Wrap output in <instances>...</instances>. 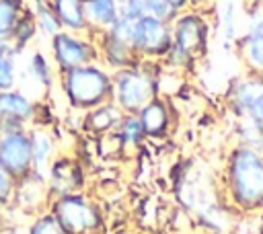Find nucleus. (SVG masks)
<instances>
[{"label":"nucleus","mask_w":263,"mask_h":234,"mask_svg":"<svg viewBox=\"0 0 263 234\" xmlns=\"http://www.w3.org/2000/svg\"><path fill=\"white\" fill-rule=\"evenodd\" d=\"M218 195L238 213L263 211V154L255 146L232 142L222 158Z\"/></svg>","instance_id":"f257e3e1"},{"label":"nucleus","mask_w":263,"mask_h":234,"mask_svg":"<svg viewBox=\"0 0 263 234\" xmlns=\"http://www.w3.org/2000/svg\"><path fill=\"white\" fill-rule=\"evenodd\" d=\"M58 90L70 111H88L111 101V70L101 62H90L58 74Z\"/></svg>","instance_id":"f03ea898"},{"label":"nucleus","mask_w":263,"mask_h":234,"mask_svg":"<svg viewBox=\"0 0 263 234\" xmlns=\"http://www.w3.org/2000/svg\"><path fill=\"white\" fill-rule=\"evenodd\" d=\"M162 64L138 60L132 66L111 72V101L123 113H138L148 101L158 96V74Z\"/></svg>","instance_id":"7ed1b4c3"},{"label":"nucleus","mask_w":263,"mask_h":234,"mask_svg":"<svg viewBox=\"0 0 263 234\" xmlns=\"http://www.w3.org/2000/svg\"><path fill=\"white\" fill-rule=\"evenodd\" d=\"M47 209L53 211L70 234H103L107 228L103 205L88 189L55 195Z\"/></svg>","instance_id":"20e7f679"},{"label":"nucleus","mask_w":263,"mask_h":234,"mask_svg":"<svg viewBox=\"0 0 263 234\" xmlns=\"http://www.w3.org/2000/svg\"><path fill=\"white\" fill-rule=\"evenodd\" d=\"M214 31V16L201 10L187 8L171 21L173 45L189 53L195 62H201L210 51Z\"/></svg>","instance_id":"39448f33"},{"label":"nucleus","mask_w":263,"mask_h":234,"mask_svg":"<svg viewBox=\"0 0 263 234\" xmlns=\"http://www.w3.org/2000/svg\"><path fill=\"white\" fill-rule=\"evenodd\" d=\"M47 53L58 74L90 62H99V51L92 33H74L62 29L47 39Z\"/></svg>","instance_id":"423d86ee"},{"label":"nucleus","mask_w":263,"mask_h":234,"mask_svg":"<svg viewBox=\"0 0 263 234\" xmlns=\"http://www.w3.org/2000/svg\"><path fill=\"white\" fill-rule=\"evenodd\" d=\"M58 86V72L47 51L35 47L21 57L18 70V88L25 90L31 99L43 101L49 99Z\"/></svg>","instance_id":"0eeeda50"},{"label":"nucleus","mask_w":263,"mask_h":234,"mask_svg":"<svg viewBox=\"0 0 263 234\" xmlns=\"http://www.w3.org/2000/svg\"><path fill=\"white\" fill-rule=\"evenodd\" d=\"M129 45L140 60L148 62H162L168 47L173 45L171 37V23L144 14L134 21Z\"/></svg>","instance_id":"6e6552de"},{"label":"nucleus","mask_w":263,"mask_h":234,"mask_svg":"<svg viewBox=\"0 0 263 234\" xmlns=\"http://www.w3.org/2000/svg\"><path fill=\"white\" fill-rule=\"evenodd\" d=\"M51 197L88 189V168L74 152H58L45 170Z\"/></svg>","instance_id":"1a4fd4ad"},{"label":"nucleus","mask_w":263,"mask_h":234,"mask_svg":"<svg viewBox=\"0 0 263 234\" xmlns=\"http://www.w3.org/2000/svg\"><path fill=\"white\" fill-rule=\"evenodd\" d=\"M49 203H51V193L45 181V172L29 170L27 174L14 181V193L8 209H16L23 216L33 218L39 211H45Z\"/></svg>","instance_id":"9d476101"},{"label":"nucleus","mask_w":263,"mask_h":234,"mask_svg":"<svg viewBox=\"0 0 263 234\" xmlns=\"http://www.w3.org/2000/svg\"><path fill=\"white\" fill-rule=\"evenodd\" d=\"M138 119L142 123V129L146 133L148 142L160 144L166 142L177 127V107L173 99H166L162 94L148 101L138 113Z\"/></svg>","instance_id":"9b49d317"},{"label":"nucleus","mask_w":263,"mask_h":234,"mask_svg":"<svg viewBox=\"0 0 263 234\" xmlns=\"http://www.w3.org/2000/svg\"><path fill=\"white\" fill-rule=\"evenodd\" d=\"M0 166L12 179H18L33 170L29 127L0 131Z\"/></svg>","instance_id":"f8f14e48"},{"label":"nucleus","mask_w":263,"mask_h":234,"mask_svg":"<svg viewBox=\"0 0 263 234\" xmlns=\"http://www.w3.org/2000/svg\"><path fill=\"white\" fill-rule=\"evenodd\" d=\"M35 103L37 101L18 86L0 90V131L31 127L35 119Z\"/></svg>","instance_id":"ddd939ff"},{"label":"nucleus","mask_w":263,"mask_h":234,"mask_svg":"<svg viewBox=\"0 0 263 234\" xmlns=\"http://www.w3.org/2000/svg\"><path fill=\"white\" fill-rule=\"evenodd\" d=\"M263 90V74L242 72L228 80L224 90V107L232 119H242L253 99Z\"/></svg>","instance_id":"4468645a"},{"label":"nucleus","mask_w":263,"mask_h":234,"mask_svg":"<svg viewBox=\"0 0 263 234\" xmlns=\"http://www.w3.org/2000/svg\"><path fill=\"white\" fill-rule=\"evenodd\" d=\"M95 43H97V51H99V62L115 72V70H121L125 66H132L136 64L140 57L134 53L132 45L117 39L111 31H101V33H95Z\"/></svg>","instance_id":"2eb2a0df"},{"label":"nucleus","mask_w":263,"mask_h":234,"mask_svg":"<svg viewBox=\"0 0 263 234\" xmlns=\"http://www.w3.org/2000/svg\"><path fill=\"white\" fill-rule=\"evenodd\" d=\"M121 115H123V111L113 101H107V103L97 105V107H92L88 111H82L80 133L90 138V140L109 135V133L115 131Z\"/></svg>","instance_id":"dca6fc26"},{"label":"nucleus","mask_w":263,"mask_h":234,"mask_svg":"<svg viewBox=\"0 0 263 234\" xmlns=\"http://www.w3.org/2000/svg\"><path fill=\"white\" fill-rule=\"evenodd\" d=\"M232 51H236L242 68L253 74H263V33L245 31L234 39Z\"/></svg>","instance_id":"f3484780"},{"label":"nucleus","mask_w":263,"mask_h":234,"mask_svg":"<svg viewBox=\"0 0 263 234\" xmlns=\"http://www.w3.org/2000/svg\"><path fill=\"white\" fill-rule=\"evenodd\" d=\"M29 140H31V162H33V170L45 172L47 166L51 164V160L60 152V148L55 144V138H53L51 129L39 127V125H31L29 127Z\"/></svg>","instance_id":"a211bd4d"},{"label":"nucleus","mask_w":263,"mask_h":234,"mask_svg":"<svg viewBox=\"0 0 263 234\" xmlns=\"http://www.w3.org/2000/svg\"><path fill=\"white\" fill-rule=\"evenodd\" d=\"M84 14L90 33L107 31L119 16H121V4L117 0H84Z\"/></svg>","instance_id":"6ab92c4d"},{"label":"nucleus","mask_w":263,"mask_h":234,"mask_svg":"<svg viewBox=\"0 0 263 234\" xmlns=\"http://www.w3.org/2000/svg\"><path fill=\"white\" fill-rule=\"evenodd\" d=\"M113 135L117 138L123 154L140 152L148 144L146 133L142 129V123H140L136 113H123L119 123H117V127H115V131H113Z\"/></svg>","instance_id":"aec40b11"},{"label":"nucleus","mask_w":263,"mask_h":234,"mask_svg":"<svg viewBox=\"0 0 263 234\" xmlns=\"http://www.w3.org/2000/svg\"><path fill=\"white\" fill-rule=\"evenodd\" d=\"M49 4L62 23V29L74 33H90L84 14V0H49Z\"/></svg>","instance_id":"412c9836"},{"label":"nucleus","mask_w":263,"mask_h":234,"mask_svg":"<svg viewBox=\"0 0 263 234\" xmlns=\"http://www.w3.org/2000/svg\"><path fill=\"white\" fill-rule=\"evenodd\" d=\"M214 21H218L220 33H222V45L226 51H232L234 39L238 33V8L236 0H218L214 10Z\"/></svg>","instance_id":"4be33fe9"},{"label":"nucleus","mask_w":263,"mask_h":234,"mask_svg":"<svg viewBox=\"0 0 263 234\" xmlns=\"http://www.w3.org/2000/svg\"><path fill=\"white\" fill-rule=\"evenodd\" d=\"M37 39H39V29H37L35 16H33V12H31V8L27 4V8L23 10V14L18 16V21H16V25H14L8 41L14 47V51L23 57Z\"/></svg>","instance_id":"5701e85b"},{"label":"nucleus","mask_w":263,"mask_h":234,"mask_svg":"<svg viewBox=\"0 0 263 234\" xmlns=\"http://www.w3.org/2000/svg\"><path fill=\"white\" fill-rule=\"evenodd\" d=\"M21 55L14 51L8 39H0V90L18 86Z\"/></svg>","instance_id":"b1692460"},{"label":"nucleus","mask_w":263,"mask_h":234,"mask_svg":"<svg viewBox=\"0 0 263 234\" xmlns=\"http://www.w3.org/2000/svg\"><path fill=\"white\" fill-rule=\"evenodd\" d=\"M29 8L35 16L37 29H39V37L49 39L53 37L58 31H62V23L58 18V14L53 12L49 0H29Z\"/></svg>","instance_id":"393cba45"},{"label":"nucleus","mask_w":263,"mask_h":234,"mask_svg":"<svg viewBox=\"0 0 263 234\" xmlns=\"http://www.w3.org/2000/svg\"><path fill=\"white\" fill-rule=\"evenodd\" d=\"M29 0H0V39H8Z\"/></svg>","instance_id":"a878e982"},{"label":"nucleus","mask_w":263,"mask_h":234,"mask_svg":"<svg viewBox=\"0 0 263 234\" xmlns=\"http://www.w3.org/2000/svg\"><path fill=\"white\" fill-rule=\"evenodd\" d=\"M25 234H70V232L62 226V222L53 216V211L45 209L33 218H29Z\"/></svg>","instance_id":"bb28decb"},{"label":"nucleus","mask_w":263,"mask_h":234,"mask_svg":"<svg viewBox=\"0 0 263 234\" xmlns=\"http://www.w3.org/2000/svg\"><path fill=\"white\" fill-rule=\"evenodd\" d=\"M160 64H162L166 70H173V72H179V74H183V76H189V74L197 68L199 62H195V60H193L189 53H185L183 49L171 45Z\"/></svg>","instance_id":"cd10ccee"},{"label":"nucleus","mask_w":263,"mask_h":234,"mask_svg":"<svg viewBox=\"0 0 263 234\" xmlns=\"http://www.w3.org/2000/svg\"><path fill=\"white\" fill-rule=\"evenodd\" d=\"M234 142L245 144V146H257L259 135H261V125L249 121V119H234V129H232Z\"/></svg>","instance_id":"c85d7f7f"},{"label":"nucleus","mask_w":263,"mask_h":234,"mask_svg":"<svg viewBox=\"0 0 263 234\" xmlns=\"http://www.w3.org/2000/svg\"><path fill=\"white\" fill-rule=\"evenodd\" d=\"M146 14L160 18L164 23H171L177 16V12L166 4V0H146Z\"/></svg>","instance_id":"c756f323"},{"label":"nucleus","mask_w":263,"mask_h":234,"mask_svg":"<svg viewBox=\"0 0 263 234\" xmlns=\"http://www.w3.org/2000/svg\"><path fill=\"white\" fill-rule=\"evenodd\" d=\"M14 181L2 166H0V209H8L14 193Z\"/></svg>","instance_id":"7c9ffc66"},{"label":"nucleus","mask_w":263,"mask_h":234,"mask_svg":"<svg viewBox=\"0 0 263 234\" xmlns=\"http://www.w3.org/2000/svg\"><path fill=\"white\" fill-rule=\"evenodd\" d=\"M132 29H134V21H129L127 16H119L107 31H111L117 39H121V41H125V43H129V39H132Z\"/></svg>","instance_id":"2f4dec72"},{"label":"nucleus","mask_w":263,"mask_h":234,"mask_svg":"<svg viewBox=\"0 0 263 234\" xmlns=\"http://www.w3.org/2000/svg\"><path fill=\"white\" fill-rule=\"evenodd\" d=\"M121 14L129 21H136L146 14V0H123L121 2Z\"/></svg>","instance_id":"473e14b6"},{"label":"nucleus","mask_w":263,"mask_h":234,"mask_svg":"<svg viewBox=\"0 0 263 234\" xmlns=\"http://www.w3.org/2000/svg\"><path fill=\"white\" fill-rule=\"evenodd\" d=\"M216 2H218V0H189V8H193V10H201V12H208V14L214 16Z\"/></svg>","instance_id":"72a5a7b5"},{"label":"nucleus","mask_w":263,"mask_h":234,"mask_svg":"<svg viewBox=\"0 0 263 234\" xmlns=\"http://www.w3.org/2000/svg\"><path fill=\"white\" fill-rule=\"evenodd\" d=\"M166 4L179 14V12H183V10H187L189 8V0H166Z\"/></svg>","instance_id":"f704fd0d"},{"label":"nucleus","mask_w":263,"mask_h":234,"mask_svg":"<svg viewBox=\"0 0 263 234\" xmlns=\"http://www.w3.org/2000/svg\"><path fill=\"white\" fill-rule=\"evenodd\" d=\"M6 230V209H0V234Z\"/></svg>","instance_id":"c9c22d12"},{"label":"nucleus","mask_w":263,"mask_h":234,"mask_svg":"<svg viewBox=\"0 0 263 234\" xmlns=\"http://www.w3.org/2000/svg\"><path fill=\"white\" fill-rule=\"evenodd\" d=\"M261 154H263V125H261V135H259V142H257V146H255Z\"/></svg>","instance_id":"e433bc0d"},{"label":"nucleus","mask_w":263,"mask_h":234,"mask_svg":"<svg viewBox=\"0 0 263 234\" xmlns=\"http://www.w3.org/2000/svg\"><path fill=\"white\" fill-rule=\"evenodd\" d=\"M197 234H205V232H197Z\"/></svg>","instance_id":"4c0bfd02"}]
</instances>
